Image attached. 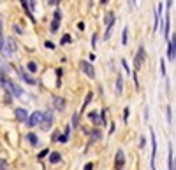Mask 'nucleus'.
I'll return each instance as SVG.
<instances>
[{
    "label": "nucleus",
    "instance_id": "obj_27",
    "mask_svg": "<svg viewBox=\"0 0 176 170\" xmlns=\"http://www.w3.org/2000/svg\"><path fill=\"white\" fill-rule=\"evenodd\" d=\"M122 65H123V68L130 74V67H129V63H127V60H122Z\"/></svg>",
    "mask_w": 176,
    "mask_h": 170
},
{
    "label": "nucleus",
    "instance_id": "obj_4",
    "mask_svg": "<svg viewBox=\"0 0 176 170\" xmlns=\"http://www.w3.org/2000/svg\"><path fill=\"white\" fill-rule=\"evenodd\" d=\"M41 123H42V130H49V128H51V123H53V114H51L49 111L44 112L42 118H41Z\"/></svg>",
    "mask_w": 176,
    "mask_h": 170
},
{
    "label": "nucleus",
    "instance_id": "obj_10",
    "mask_svg": "<svg viewBox=\"0 0 176 170\" xmlns=\"http://www.w3.org/2000/svg\"><path fill=\"white\" fill-rule=\"evenodd\" d=\"M19 75H21V79H25V81H26L28 84H35L33 77H30V75H28V74H26V72L23 70V68H19Z\"/></svg>",
    "mask_w": 176,
    "mask_h": 170
},
{
    "label": "nucleus",
    "instance_id": "obj_5",
    "mask_svg": "<svg viewBox=\"0 0 176 170\" xmlns=\"http://www.w3.org/2000/svg\"><path fill=\"white\" fill-rule=\"evenodd\" d=\"M145 58H146V51H145V47L141 46V47L138 49V54H136V61H134V65H136V68H139V67L143 65V61H145Z\"/></svg>",
    "mask_w": 176,
    "mask_h": 170
},
{
    "label": "nucleus",
    "instance_id": "obj_20",
    "mask_svg": "<svg viewBox=\"0 0 176 170\" xmlns=\"http://www.w3.org/2000/svg\"><path fill=\"white\" fill-rule=\"evenodd\" d=\"M111 32H113V26H108V28H106V33L102 35V39H104V40H108V39L111 37Z\"/></svg>",
    "mask_w": 176,
    "mask_h": 170
},
{
    "label": "nucleus",
    "instance_id": "obj_37",
    "mask_svg": "<svg viewBox=\"0 0 176 170\" xmlns=\"http://www.w3.org/2000/svg\"><path fill=\"white\" fill-rule=\"evenodd\" d=\"M145 144H146V140H145V137H141V144H139V146H141V147H145Z\"/></svg>",
    "mask_w": 176,
    "mask_h": 170
},
{
    "label": "nucleus",
    "instance_id": "obj_16",
    "mask_svg": "<svg viewBox=\"0 0 176 170\" xmlns=\"http://www.w3.org/2000/svg\"><path fill=\"white\" fill-rule=\"evenodd\" d=\"M26 70H28V72H32V74H35V72H37V63H35V61H28Z\"/></svg>",
    "mask_w": 176,
    "mask_h": 170
},
{
    "label": "nucleus",
    "instance_id": "obj_9",
    "mask_svg": "<svg viewBox=\"0 0 176 170\" xmlns=\"http://www.w3.org/2000/svg\"><path fill=\"white\" fill-rule=\"evenodd\" d=\"M53 102H55V107H56L58 111H63V109H65V100H63V98L55 97V98H53Z\"/></svg>",
    "mask_w": 176,
    "mask_h": 170
},
{
    "label": "nucleus",
    "instance_id": "obj_13",
    "mask_svg": "<svg viewBox=\"0 0 176 170\" xmlns=\"http://www.w3.org/2000/svg\"><path fill=\"white\" fill-rule=\"evenodd\" d=\"M104 23H106L108 26H113V25H115V14H113V12H108V14H106Z\"/></svg>",
    "mask_w": 176,
    "mask_h": 170
},
{
    "label": "nucleus",
    "instance_id": "obj_11",
    "mask_svg": "<svg viewBox=\"0 0 176 170\" xmlns=\"http://www.w3.org/2000/svg\"><path fill=\"white\" fill-rule=\"evenodd\" d=\"M16 118H18V121H26L28 114H26L25 109H18V111H16Z\"/></svg>",
    "mask_w": 176,
    "mask_h": 170
},
{
    "label": "nucleus",
    "instance_id": "obj_19",
    "mask_svg": "<svg viewBox=\"0 0 176 170\" xmlns=\"http://www.w3.org/2000/svg\"><path fill=\"white\" fill-rule=\"evenodd\" d=\"M21 5H23V9L26 11V14L30 16V19L33 21V18H32V12H30V9H28V4H26V0H21Z\"/></svg>",
    "mask_w": 176,
    "mask_h": 170
},
{
    "label": "nucleus",
    "instance_id": "obj_34",
    "mask_svg": "<svg viewBox=\"0 0 176 170\" xmlns=\"http://www.w3.org/2000/svg\"><path fill=\"white\" fill-rule=\"evenodd\" d=\"M14 30H16V33H23V32H21V26H18V25H14Z\"/></svg>",
    "mask_w": 176,
    "mask_h": 170
},
{
    "label": "nucleus",
    "instance_id": "obj_36",
    "mask_svg": "<svg viewBox=\"0 0 176 170\" xmlns=\"http://www.w3.org/2000/svg\"><path fill=\"white\" fill-rule=\"evenodd\" d=\"M62 74H63V72H62V68H56V75H58V77H62Z\"/></svg>",
    "mask_w": 176,
    "mask_h": 170
},
{
    "label": "nucleus",
    "instance_id": "obj_2",
    "mask_svg": "<svg viewBox=\"0 0 176 170\" xmlns=\"http://www.w3.org/2000/svg\"><path fill=\"white\" fill-rule=\"evenodd\" d=\"M123 167H125V154H123V151L120 149V151H116V156H115V169L122 170Z\"/></svg>",
    "mask_w": 176,
    "mask_h": 170
},
{
    "label": "nucleus",
    "instance_id": "obj_1",
    "mask_svg": "<svg viewBox=\"0 0 176 170\" xmlns=\"http://www.w3.org/2000/svg\"><path fill=\"white\" fill-rule=\"evenodd\" d=\"M167 58H169V61H175V58H176V37H175V33H173V40H169V44H167Z\"/></svg>",
    "mask_w": 176,
    "mask_h": 170
},
{
    "label": "nucleus",
    "instance_id": "obj_38",
    "mask_svg": "<svg viewBox=\"0 0 176 170\" xmlns=\"http://www.w3.org/2000/svg\"><path fill=\"white\" fill-rule=\"evenodd\" d=\"M2 46H4V37L0 35V51H2Z\"/></svg>",
    "mask_w": 176,
    "mask_h": 170
},
{
    "label": "nucleus",
    "instance_id": "obj_31",
    "mask_svg": "<svg viewBox=\"0 0 176 170\" xmlns=\"http://www.w3.org/2000/svg\"><path fill=\"white\" fill-rule=\"evenodd\" d=\"M123 119H125V121L129 119V107H125V111H123Z\"/></svg>",
    "mask_w": 176,
    "mask_h": 170
},
{
    "label": "nucleus",
    "instance_id": "obj_21",
    "mask_svg": "<svg viewBox=\"0 0 176 170\" xmlns=\"http://www.w3.org/2000/svg\"><path fill=\"white\" fill-rule=\"evenodd\" d=\"M92 98H93V93H88V95L85 97V104H83V109H85V107H86V105L92 102Z\"/></svg>",
    "mask_w": 176,
    "mask_h": 170
},
{
    "label": "nucleus",
    "instance_id": "obj_24",
    "mask_svg": "<svg viewBox=\"0 0 176 170\" xmlns=\"http://www.w3.org/2000/svg\"><path fill=\"white\" fill-rule=\"evenodd\" d=\"M69 42H71V35H63V37H62V40H60V46L69 44Z\"/></svg>",
    "mask_w": 176,
    "mask_h": 170
},
{
    "label": "nucleus",
    "instance_id": "obj_35",
    "mask_svg": "<svg viewBox=\"0 0 176 170\" xmlns=\"http://www.w3.org/2000/svg\"><path fill=\"white\" fill-rule=\"evenodd\" d=\"M93 169V165H92V163H86V165H85V170H92Z\"/></svg>",
    "mask_w": 176,
    "mask_h": 170
},
{
    "label": "nucleus",
    "instance_id": "obj_25",
    "mask_svg": "<svg viewBox=\"0 0 176 170\" xmlns=\"http://www.w3.org/2000/svg\"><path fill=\"white\" fill-rule=\"evenodd\" d=\"M60 19H62V12L56 9V11H55V18H53V21H58V23H60Z\"/></svg>",
    "mask_w": 176,
    "mask_h": 170
},
{
    "label": "nucleus",
    "instance_id": "obj_14",
    "mask_svg": "<svg viewBox=\"0 0 176 170\" xmlns=\"http://www.w3.org/2000/svg\"><path fill=\"white\" fill-rule=\"evenodd\" d=\"M169 170H175V151H173V146L169 147Z\"/></svg>",
    "mask_w": 176,
    "mask_h": 170
},
{
    "label": "nucleus",
    "instance_id": "obj_3",
    "mask_svg": "<svg viewBox=\"0 0 176 170\" xmlns=\"http://www.w3.org/2000/svg\"><path fill=\"white\" fill-rule=\"evenodd\" d=\"M79 67H81V70L90 77V79H93L95 77V68L92 67V63H88V61H81L79 63Z\"/></svg>",
    "mask_w": 176,
    "mask_h": 170
},
{
    "label": "nucleus",
    "instance_id": "obj_30",
    "mask_svg": "<svg viewBox=\"0 0 176 170\" xmlns=\"http://www.w3.org/2000/svg\"><path fill=\"white\" fill-rule=\"evenodd\" d=\"M160 70H162V75H166V65H164L162 60H160Z\"/></svg>",
    "mask_w": 176,
    "mask_h": 170
},
{
    "label": "nucleus",
    "instance_id": "obj_23",
    "mask_svg": "<svg viewBox=\"0 0 176 170\" xmlns=\"http://www.w3.org/2000/svg\"><path fill=\"white\" fill-rule=\"evenodd\" d=\"M58 25H60L58 21H53V23H51V33H56V32H58Z\"/></svg>",
    "mask_w": 176,
    "mask_h": 170
},
{
    "label": "nucleus",
    "instance_id": "obj_39",
    "mask_svg": "<svg viewBox=\"0 0 176 170\" xmlns=\"http://www.w3.org/2000/svg\"><path fill=\"white\" fill-rule=\"evenodd\" d=\"M30 2H32V11H33L35 9V0H30Z\"/></svg>",
    "mask_w": 176,
    "mask_h": 170
},
{
    "label": "nucleus",
    "instance_id": "obj_17",
    "mask_svg": "<svg viewBox=\"0 0 176 170\" xmlns=\"http://www.w3.org/2000/svg\"><path fill=\"white\" fill-rule=\"evenodd\" d=\"M60 158H62L60 153H51V154H49V162H51V163H58Z\"/></svg>",
    "mask_w": 176,
    "mask_h": 170
},
{
    "label": "nucleus",
    "instance_id": "obj_32",
    "mask_svg": "<svg viewBox=\"0 0 176 170\" xmlns=\"http://www.w3.org/2000/svg\"><path fill=\"white\" fill-rule=\"evenodd\" d=\"M48 153H49V151H48V149H44V151H41V153H39V158H44V156H46V154H48Z\"/></svg>",
    "mask_w": 176,
    "mask_h": 170
},
{
    "label": "nucleus",
    "instance_id": "obj_15",
    "mask_svg": "<svg viewBox=\"0 0 176 170\" xmlns=\"http://www.w3.org/2000/svg\"><path fill=\"white\" fill-rule=\"evenodd\" d=\"M88 118H90V121H93L95 125H102V121H100V118H99V114H97V112H90V114H88Z\"/></svg>",
    "mask_w": 176,
    "mask_h": 170
},
{
    "label": "nucleus",
    "instance_id": "obj_7",
    "mask_svg": "<svg viewBox=\"0 0 176 170\" xmlns=\"http://www.w3.org/2000/svg\"><path fill=\"white\" fill-rule=\"evenodd\" d=\"M152 135V170H155V154H157V140H155V133L153 130L150 132Z\"/></svg>",
    "mask_w": 176,
    "mask_h": 170
},
{
    "label": "nucleus",
    "instance_id": "obj_12",
    "mask_svg": "<svg viewBox=\"0 0 176 170\" xmlns=\"http://www.w3.org/2000/svg\"><path fill=\"white\" fill-rule=\"evenodd\" d=\"M7 51H9V54H14V53H16V44H14V39H7Z\"/></svg>",
    "mask_w": 176,
    "mask_h": 170
},
{
    "label": "nucleus",
    "instance_id": "obj_28",
    "mask_svg": "<svg viewBox=\"0 0 176 170\" xmlns=\"http://www.w3.org/2000/svg\"><path fill=\"white\" fill-rule=\"evenodd\" d=\"M92 137H93V140H95V139H100V132H99V130H93V132H92Z\"/></svg>",
    "mask_w": 176,
    "mask_h": 170
},
{
    "label": "nucleus",
    "instance_id": "obj_22",
    "mask_svg": "<svg viewBox=\"0 0 176 170\" xmlns=\"http://www.w3.org/2000/svg\"><path fill=\"white\" fill-rule=\"evenodd\" d=\"M127 33H129V28H123V33H122V44L123 46L127 44Z\"/></svg>",
    "mask_w": 176,
    "mask_h": 170
},
{
    "label": "nucleus",
    "instance_id": "obj_33",
    "mask_svg": "<svg viewBox=\"0 0 176 170\" xmlns=\"http://www.w3.org/2000/svg\"><path fill=\"white\" fill-rule=\"evenodd\" d=\"M95 44H97V35L92 37V47H95Z\"/></svg>",
    "mask_w": 176,
    "mask_h": 170
},
{
    "label": "nucleus",
    "instance_id": "obj_40",
    "mask_svg": "<svg viewBox=\"0 0 176 170\" xmlns=\"http://www.w3.org/2000/svg\"><path fill=\"white\" fill-rule=\"evenodd\" d=\"M106 2H109V0H102V4H106Z\"/></svg>",
    "mask_w": 176,
    "mask_h": 170
},
{
    "label": "nucleus",
    "instance_id": "obj_18",
    "mask_svg": "<svg viewBox=\"0 0 176 170\" xmlns=\"http://www.w3.org/2000/svg\"><path fill=\"white\" fill-rule=\"evenodd\" d=\"M28 142H30L32 146H37V142H39V140H37V135H35V133H28Z\"/></svg>",
    "mask_w": 176,
    "mask_h": 170
},
{
    "label": "nucleus",
    "instance_id": "obj_26",
    "mask_svg": "<svg viewBox=\"0 0 176 170\" xmlns=\"http://www.w3.org/2000/svg\"><path fill=\"white\" fill-rule=\"evenodd\" d=\"M78 125H79V116H78V114H74V116H72V126L76 128Z\"/></svg>",
    "mask_w": 176,
    "mask_h": 170
},
{
    "label": "nucleus",
    "instance_id": "obj_6",
    "mask_svg": "<svg viewBox=\"0 0 176 170\" xmlns=\"http://www.w3.org/2000/svg\"><path fill=\"white\" fill-rule=\"evenodd\" d=\"M41 118H42V112H39V111L32 112V116H30V118H26L28 126H35V125H39V123H41Z\"/></svg>",
    "mask_w": 176,
    "mask_h": 170
},
{
    "label": "nucleus",
    "instance_id": "obj_8",
    "mask_svg": "<svg viewBox=\"0 0 176 170\" xmlns=\"http://www.w3.org/2000/svg\"><path fill=\"white\" fill-rule=\"evenodd\" d=\"M122 90H123V77L120 72H116V95H120Z\"/></svg>",
    "mask_w": 176,
    "mask_h": 170
},
{
    "label": "nucleus",
    "instance_id": "obj_29",
    "mask_svg": "<svg viewBox=\"0 0 176 170\" xmlns=\"http://www.w3.org/2000/svg\"><path fill=\"white\" fill-rule=\"evenodd\" d=\"M44 46H46L48 49H55V44H53V42H49V40H46V42H44Z\"/></svg>",
    "mask_w": 176,
    "mask_h": 170
}]
</instances>
